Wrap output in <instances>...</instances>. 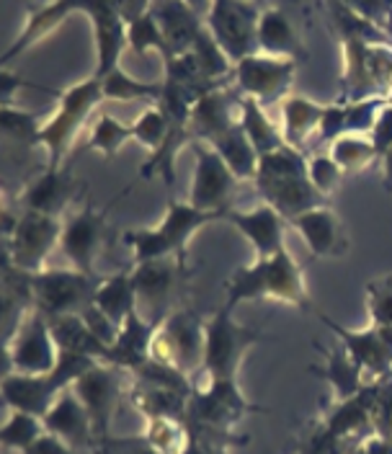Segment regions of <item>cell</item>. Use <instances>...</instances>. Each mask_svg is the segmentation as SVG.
I'll list each match as a JSON object with an SVG mask.
<instances>
[{
	"label": "cell",
	"mask_w": 392,
	"mask_h": 454,
	"mask_svg": "<svg viewBox=\"0 0 392 454\" xmlns=\"http://www.w3.org/2000/svg\"><path fill=\"white\" fill-rule=\"evenodd\" d=\"M308 166L305 153L289 145L271 155L258 158V173H255L258 194L266 199V204L277 209L286 223L297 220L300 215L312 212V209L331 207V199L312 186Z\"/></svg>",
	"instance_id": "obj_1"
},
{
	"label": "cell",
	"mask_w": 392,
	"mask_h": 454,
	"mask_svg": "<svg viewBox=\"0 0 392 454\" xmlns=\"http://www.w3.org/2000/svg\"><path fill=\"white\" fill-rule=\"evenodd\" d=\"M227 302L230 308L246 300H279L297 305L302 310L312 308L308 289L302 282V269L289 251H281L274 258L255 261L248 269H238L227 282Z\"/></svg>",
	"instance_id": "obj_2"
},
{
	"label": "cell",
	"mask_w": 392,
	"mask_h": 454,
	"mask_svg": "<svg viewBox=\"0 0 392 454\" xmlns=\"http://www.w3.org/2000/svg\"><path fill=\"white\" fill-rule=\"evenodd\" d=\"M227 212H201L192 207L189 201H169V215L155 230H129L124 232V243L132 248L135 254V263H145V261H158V258H169V255H178L186 258V243L192 240L199 227L207 223H217L223 220Z\"/></svg>",
	"instance_id": "obj_3"
},
{
	"label": "cell",
	"mask_w": 392,
	"mask_h": 454,
	"mask_svg": "<svg viewBox=\"0 0 392 454\" xmlns=\"http://www.w3.org/2000/svg\"><path fill=\"white\" fill-rule=\"evenodd\" d=\"M204 351H207V325L189 308L170 312L158 325L150 343V359L181 374H194L196 369H204Z\"/></svg>",
	"instance_id": "obj_4"
},
{
	"label": "cell",
	"mask_w": 392,
	"mask_h": 454,
	"mask_svg": "<svg viewBox=\"0 0 392 454\" xmlns=\"http://www.w3.org/2000/svg\"><path fill=\"white\" fill-rule=\"evenodd\" d=\"M28 292L34 300V310L42 312L47 320L59 315H83L104 279L88 277L78 269H52L28 274Z\"/></svg>",
	"instance_id": "obj_5"
},
{
	"label": "cell",
	"mask_w": 392,
	"mask_h": 454,
	"mask_svg": "<svg viewBox=\"0 0 392 454\" xmlns=\"http://www.w3.org/2000/svg\"><path fill=\"white\" fill-rule=\"evenodd\" d=\"M106 101L104 98V85L101 81H96L93 75L83 81V83L73 85L62 93L59 98V109L57 114L42 127L36 145H44L50 150V163L47 168L59 170L62 160L70 150V145L75 140V135L83 129L88 114L96 109V104Z\"/></svg>",
	"instance_id": "obj_6"
},
{
	"label": "cell",
	"mask_w": 392,
	"mask_h": 454,
	"mask_svg": "<svg viewBox=\"0 0 392 454\" xmlns=\"http://www.w3.org/2000/svg\"><path fill=\"white\" fill-rule=\"evenodd\" d=\"M346 70L341 78V104H359L385 96L392 88V50L343 36Z\"/></svg>",
	"instance_id": "obj_7"
},
{
	"label": "cell",
	"mask_w": 392,
	"mask_h": 454,
	"mask_svg": "<svg viewBox=\"0 0 392 454\" xmlns=\"http://www.w3.org/2000/svg\"><path fill=\"white\" fill-rule=\"evenodd\" d=\"M263 8L255 3H235V0H217L209 5L207 28L220 44L224 55L235 65L240 59L261 55L258 47V24Z\"/></svg>",
	"instance_id": "obj_8"
},
{
	"label": "cell",
	"mask_w": 392,
	"mask_h": 454,
	"mask_svg": "<svg viewBox=\"0 0 392 454\" xmlns=\"http://www.w3.org/2000/svg\"><path fill=\"white\" fill-rule=\"evenodd\" d=\"M59 220L39 215V212H24L11 235L3 238V258L11 261V266L21 274H39L44 271V261L52 254V248L62 240Z\"/></svg>",
	"instance_id": "obj_9"
},
{
	"label": "cell",
	"mask_w": 392,
	"mask_h": 454,
	"mask_svg": "<svg viewBox=\"0 0 392 454\" xmlns=\"http://www.w3.org/2000/svg\"><path fill=\"white\" fill-rule=\"evenodd\" d=\"M258 340V333L243 328L232 320V308L223 305L207 323V351L204 369L212 374V382H235L243 354Z\"/></svg>",
	"instance_id": "obj_10"
},
{
	"label": "cell",
	"mask_w": 392,
	"mask_h": 454,
	"mask_svg": "<svg viewBox=\"0 0 392 454\" xmlns=\"http://www.w3.org/2000/svg\"><path fill=\"white\" fill-rule=\"evenodd\" d=\"M59 362L50 320L42 312H31L21 331L3 346V377L8 374H50Z\"/></svg>",
	"instance_id": "obj_11"
},
{
	"label": "cell",
	"mask_w": 392,
	"mask_h": 454,
	"mask_svg": "<svg viewBox=\"0 0 392 454\" xmlns=\"http://www.w3.org/2000/svg\"><path fill=\"white\" fill-rule=\"evenodd\" d=\"M186 258L169 255V258H158V261H145L135 263L132 269V284L137 292V310L150 312V323L161 325L169 317L176 289L181 286V271Z\"/></svg>",
	"instance_id": "obj_12"
},
{
	"label": "cell",
	"mask_w": 392,
	"mask_h": 454,
	"mask_svg": "<svg viewBox=\"0 0 392 454\" xmlns=\"http://www.w3.org/2000/svg\"><path fill=\"white\" fill-rule=\"evenodd\" d=\"M192 147L196 155V173L189 204L201 212H230L240 178L227 168L223 155L212 145L194 142Z\"/></svg>",
	"instance_id": "obj_13"
},
{
	"label": "cell",
	"mask_w": 392,
	"mask_h": 454,
	"mask_svg": "<svg viewBox=\"0 0 392 454\" xmlns=\"http://www.w3.org/2000/svg\"><path fill=\"white\" fill-rule=\"evenodd\" d=\"M294 70H297L294 59L253 55L235 65V81L243 96L258 101L266 109L271 104H281L284 98H289L286 90L292 88Z\"/></svg>",
	"instance_id": "obj_14"
},
{
	"label": "cell",
	"mask_w": 392,
	"mask_h": 454,
	"mask_svg": "<svg viewBox=\"0 0 392 454\" xmlns=\"http://www.w3.org/2000/svg\"><path fill=\"white\" fill-rule=\"evenodd\" d=\"M81 13H85L93 24V39H96V81H104L106 75H112L119 67V57L124 52V47H129L127 42V19L122 16V5L119 3H78Z\"/></svg>",
	"instance_id": "obj_15"
},
{
	"label": "cell",
	"mask_w": 392,
	"mask_h": 454,
	"mask_svg": "<svg viewBox=\"0 0 392 454\" xmlns=\"http://www.w3.org/2000/svg\"><path fill=\"white\" fill-rule=\"evenodd\" d=\"M109 207L98 212L96 207L85 204L78 215H73L65 223V230H62V240H59L62 254L73 261V266L78 271H83L88 277H96V269L93 266H96V255H98L101 246H104Z\"/></svg>",
	"instance_id": "obj_16"
},
{
	"label": "cell",
	"mask_w": 392,
	"mask_h": 454,
	"mask_svg": "<svg viewBox=\"0 0 392 454\" xmlns=\"http://www.w3.org/2000/svg\"><path fill=\"white\" fill-rule=\"evenodd\" d=\"M240 119H243V93L238 88L220 85L196 101L189 129L196 142L212 145L230 129L240 127Z\"/></svg>",
	"instance_id": "obj_17"
},
{
	"label": "cell",
	"mask_w": 392,
	"mask_h": 454,
	"mask_svg": "<svg viewBox=\"0 0 392 454\" xmlns=\"http://www.w3.org/2000/svg\"><path fill=\"white\" fill-rule=\"evenodd\" d=\"M320 320L336 331L341 343L351 354V359L359 364L362 374L369 372L372 377H390L392 374V328H366V331H349L333 323L331 317L320 315Z\"/></svg>",
	"instance_id": "obj_18"
},
{
	"label": "cell",
	"mask_w": 392,
	"mask_h": 454,
	"mask_svg": "<svg viewBox=\"0 0 392 454\" xmlns=\"http://www.w3.org/2000/svg\"><path fill=\"white\" fill-rule=\"evenodd\" d=\"M224 223L235 225L255 248V261H266V258H274L284 248V225L286 220L281 217L277 209H271L269 204L253 209V212H238V209H230L224 215Z\"/></svg>",
	"instance_id": "obj_19"
},
{
	"label": "cell",
	"mask_w": 392,
	"mask_h": 454,
	"mask_svg": "<svg viewBox=\"0 0 392 454\" xmlns=\"http://www.w3.org/2000/svg\"><path fill=\"white\" fill-rule=\"evenodd\" d=\"M73 390L85 405L93 431L101 436V431H106V424H109L114 400L119 395V367L101 362L98 367L83 374L78 382H73Z\"/></svg>",
	"instance_id": "obj_20"
},
{
	"label": "cell",
	"mask_w": 392,
	"mask_h": 454,
	"mask_svg": "<svg viewBox=\"0 0 392 454\" xmlns=\"http://www.w3.org/2000/svg\"><path fill=\"white\" fill-rule=\"evenodd\" d=\"M75 186L78 184L70 168H44V173L36 181H31L27 192L21 194L24 212H39V215L59 220V215H65V209L75 199Z\"/></svg>",
	"instance_id": "obj_21"
},
{
	"label": "cell",
	"mask_w": 392,
	"mask_h": 454,
	"mask_svg": "<svg viewBox=\"0 0 392 454\" xmlns=\"http://www.w3.org/2000/svg\"><path fill=\"white\" fill-rule=\"evenodd\" d=\"M150 13L169 42L170 57L186 55L194 50L204 27L189 3H150Z\"/></svg>",
	"instance_id": "obj_22"
},
{
	"label": "cell",
	"mask_w": 392,
	"mask_h": 454,
	"mask_svg": "<svg viewBox=\"0 0 392 454\" xmlns=\"http://www.w3.org/2000/svg\"><path fill=\"white\" fill-rule=\"evenodd\" d=\"M289 225L305 238L312 255H343L349 251V240L343 235L341 220L331 207L305 212L297 220H292Z\"/></svg>",
	"instance_id": "obj_23"
},
{
	"label": "cell",
	"mask_w": 392,
	"mask_h": 454,
	"mask_svg": "<svg viewBox=\"0 0 392 454\" xmlns=\"http://www.w3.org/2000/svg\"><path fill=\"white\" fill-rule=\"evenodd\" d=\"M158 325L155 323H147L140 315V310L132 312L127 317V323L122 325V333L119 339L109 348V362L114 367H124L129 372H140L147 362H150V343L155 336Z\"/></svg>",
	"instance_id": "obj_24"
},
{
	"label": "cell",
	"mask_w": 392,
	"mask_h": 454,
	"mask_svg": "<svg viewBox=\"0 0 392 454\" xmlns=\"http://www.w3.org/2000/svg\"><path fill=\"white\" fill-rule=\"evenodd\" d=\"M258 47H261V55L294 59V62L308 57V50H305L300 34L294 31L292 21L286 19V13L281 8H277V5L263 8V13H261Z\"/></svg>",
	"instance_id": "obj_25"
},
{
	"label": "cell",
	"mask_w": 392,
	"mask_h": 454,
	"mask_svg": "<svg viewBox=\"0 0 392 454\" xmlns=\"http://www.w3.org/2000/svg\"><path fill=\"white\" fill-rule=\"evenodd\" d=\"M50 331L55 339L57 348L62 354H78V356H90L96 362H109V346L90 333L81 315H59L50 317Z\"/></svg>",
	"instance_id": "obj_26"
},
{
	"label": "cell",
	"mask_w": 392,
	"mask_h": 454,
	"mask_svg": "<svg viewBox=\"0 0 392 454\" xmlns=\"http://www.w3.org/2000/svg\"><path fill=\"white\" fill-rule=\"evenodd\" d=\"M281 114H284L281 132H284L286 145L308 155V137L323 127L325 106L310 101L305 96H289L281 101Z\"/></svg>",
	"instance_id": "obj_27"
},
{
	"label": "cell",
	"mask_w": 392,
	"mask_h": 454,
	"mask_svg": "<svg viewBox=\"0 0 392 454\" xmlns=\"http://www.w3.org/2000/svg\"><path fill=\"white\" fill-rule=\"evenodd\" d=\"M81 8H78V3H52V5H31V13H28V21L27 28H24V34L16 39V44L11 47V50H5V55H3V62H5V67H8V62L13 59L16 55H21V52H27L31 44H36L39 39H44V36H50L57 27H62L65 24V19L70 16V13H78Z\"/></svg>",
	"instance_id": "obj_28"
},
{
	"label": "cell",
	"mask_w": 392,
	"mask_h": 454,
	"mask_svg": "<svg viewBox=\"0 0 392 454\" xmlns=\"http://www.w3.org/2000/svg\"><path fill=\"white\" fill-rule=\"evenodd\" d=\"M88 424H90V416L81 403V397L75 395V390H62V395L57 397L50 413L44 416V426L52 434L75 444L88 442Z\"/></svg>",
	"instance_id": "obj_29"
},
{
	"label": "cell",
	"mask_w": 392,
	"mask_h": 454,
	"mask_svg": "<svg viewBox=\"0 0 392 454\" xmlns=\"http://www.w3.org/2000/svg\"><path fill=\"white\" fill-rule=\"evenodd\" d=\"M93 305L122 328L127 323V317L132 312H137V292L132 284V271H122L101 284Z\"/></svg>",
	"instance_id": "obj_30"
},
{
	"label": "cell",
	"mask_w": 392,
	"mask_h": 454,
	"mask_svg": "<svg viewBox=\"0 0 392 454\" xmlns=\"http://www.w3.org/2000/svg\"><path fill=\"white\" fill-rule=\"evenodd\" d=\"M240 127H243L246 137L251 140L253 150L258 153V158L271 155V153H277L281 147H286L284 132L266 116V109L258 101L248 98V96H243V119H240Z\"/></svg>",
	"instance_id": "obj_31"
},
{
	"label": "cell",
	"mask_w": 392,
	"mask_h": 454,
	"mask_svg": "<svg viewBox=\"0 0 392 454\" xmlns=\"http://www.w3.org/2000/svg\"><path fill=\"white\" fill-rule=\"evenodd\" d=\"M212 147L223 155L227 168L232 170L240 181L243 178H253L255 181V173H258V153L253 150L251 140L246 137L243 127H235L227 135L217 137V140L212 142Z\"/></svg>",
	"instance_id": "obj_32"
},
{
	"label": "cell",
	"mask_w": 392,
	"mask_h": 454,
	"mask_svg": "<svg viewBox=\"0 0 392 454\" xmlns=\"http://www.w3.org/2000/svg\"><path fill=\"white\" fill-rule=\"evenodd\" d=\"M101 85H104V98L106 101H150V104H158L161 96H163V83L135 81L122 67H116L112 75H106L101 81Z\"/></svg>",
	"instance_id": "obj_33"
},
{
	"label": "cell",
	"mask_w": 392,
	"mask_h": 454,
	"mask_svg": "<svg viewBox=\"0 0 392 454\" xmlns=\"http://www.w3.org/2000/svg\"><path fill=\"white\" fill-rule=\"evenodd\" d=\"M331 158L336 160L338 168L343 170L346 176H351V173L365 170L377 158V150H374L372 140H365L359 135H346V137H338L333 142Z\"/></svg>",
	"instance_id": "obj_34"
},
{
	"label": "cell",
	"mask_w": 392,
	"mask_h": 454,
	"mask_svg": "<svg viewBox=\"0 0 392 454\" xmlns=\"http://www.w3.org/2000/svg\"><path fill=\"white\" fill-rule=\"evenodd\" d=\"M135 132H132V124H122L119 119H114L112 114H101L90 129V137H88V150H98L101 155L112 158L119 153V147L127 140H132Z\"/></svg>",
	"instance_id": "obj_35"
},
{
	"label": "cell",
	"mask_w": 392,
	"mask_h": 454,
	"mask_svg": "<svg viewBox=\"0 0 392 454\" xmlns=\"http://www.w3.org/2000/svg\"><path fill=\"white\" fill-rule=\"evenodd\" d=\"M328 380L338 387V393L343 397L357 395L359 382H362V369L351 359V354L346 351L343 343H338L336 348L331 351L328 359Z\"/></svg>",
	"instance_id": "obj_36"
},
{
	"label": "cell",
	"mask_w": 392,
	"mask_h": 454,
	"mask_svg": "<svg viewBox=\"0 0 392 454\" xmlns=\"http://www.w3.org/2000/svg\"><path fill=\"white\" fill-rule=\"evenodd\" d=\"M0 119H3L5 142H16V145H24V147H34L36 145V137L42 132L36 114L21 112V109H13V106H3Z\"/></svg>",
	"instance_id": "obj_37"
},
{
	"label": "cell",
	"mask_w": 392,
	"mask_h": 454,
	"mask_svg": "<svg viewBox=\"0 0 392 454\" xmlns=\"http://www.w3.org/2000/svg\"><path fill=\"white\" fill-rule=\"evenodd\" d=\"M169 119H166V114L161 112L158 106H150L147 112L142 114L140 119L132 124V132H135V140L142 142L150 153H155L166 137H169Z\"/></svg>",
	"instance_id": "obj_38"
},
{
	"label": "cell",
	"mask_w": 392,
	"mask_h": 454,
	"mask_svg": "<svg viewBox=\"0 0 392 454\" xmlns=\"http://www.w3.org/2000/svg\"><path fill=\"white\" fill-rule=\"evenodd\" d=\"M366 302L372 325L392 328V277H380L366 284Z\"/></svg>",
	"instance_id": "obj_39"
},
{
	"label": "cell",
	"mask_w": 392,
	"mask_h": 454,
	"mask_svg": "<svg viewBox=\"0 0 392 454\" xmlns=\"http://www.w3.org/2000/svg\"><path fill=\"white\" fill-rule=\"evenodd\" d=\"M308 173L312 186H315L320 194H325V197H331L338 186H341V181L346 178V173L338 168V163L331 155H315V158L310 160Z\"/></svg>",
	"instance_id": "obj_40"
},
{
	"label": "cell",
	"mask_w": 392,
	"mask_h": 454,
	"mask_svg": "<svg viewBox=\"0 0 392 454\" xmlns=\"http://www.w3.org/2000/svg\"><path fill=\"white\" fill-rule=\"evenodd\" d=\"M5 444H16V447H31L42 439L39 434V424L34 416L28 413H16L8 424H5V434H3Z\"/></svg>",
	"instance_id": "obj_41"
},
{
	"label": "cell",
	"mask_w": 392,
	"mask_h": 454,
	"mask_svg": "<svg viewBox=\"0 0 392 454\" xmlns=\"http://www.w3.org/2000/svg\"><path fill=\"white\" fill-rule=\"evenodd\" d=\"M81 317L85 320V325L90 328V333L101 340L104 346H109V348H112L114 343H116V339H119V333H122V328H119L114 320H109V317L98 310L96 305H90V308H88V310H85Z\"/></svg>",
	"instance_id": "obj_42"
},
{
	"label": "cell",
	"mask_w": 392,
	"mask_h": 454,
	"mask_svg": "<svg viewBox=\"0 0 392 454\" xmlns=\"http://www.w3.org/2000/svg\"><path fill=\"white\" fill-rule=\"evenodd\" d=\"M369 140H372L374 150H377V158H385V155L390 153V147H392V101H390V106L380 114V119H377V124H374V129H372V137H369Z\"/></svg>",
	"instance_id": "obj_43"
},
{
	"label": "cell",
	"mask_w": 392,
	"mask_h": 454,
	"mask_svg": "<svg viewBox=\"0 0 392 454\" xmlns=\"http://www.w3.org/2000/svg\"><path fill=\"white\" fill-rule=\"evenodd\" d=\"M27 454H70L57 439H52V436H42L36 444H31L27 450Z\"/></svg>",
	"instance_id": "obj_44"
},
{
	"label": "cell",
	"mask_w": 392,
	"mask_h": 454,
	"mask_svg": "<svg viewBox=\"0 0 392 454\" xmlns=\"http://www.w3.org/2000/svg\"><path fill=\"white\" fill-rule=\"evenodd\" d=\"M382 163H385V189L392 194V147L390 153L382 158Z\"/></svg>",
	"instance_id": "obj_45"
}]
</instances>
